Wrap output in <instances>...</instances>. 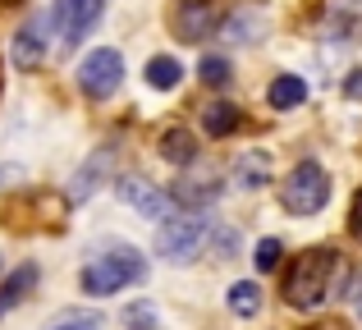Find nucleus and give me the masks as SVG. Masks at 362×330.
Wrapping results in <instances>:
<instances>
[{
  "label": "nucleus",
  "instance_id": "obj_1",
  "mask_svg": "<svg viewBox=\"0 0 362 330\" xmlns=\"http://www.w3.org/2000/svg\"><path fill=\"white\" fill-rule=\"evenodd\" d=\"M330 276H335V252L308 248L303 257H293L289 276H284V303L298 307V312H312L330 294Z\"/></svg>",
  "mask_w": 362,
  "mask_h": 330
},
{
  "label": "nucleus",
  "instance_id": "obj_2",
  "mask_svg": "<svg viewBox=\"0 0 362 330\" xmlns=\"http://www.w3.org/2000/svg\"><path fill=\"white\" fill-rule=\"evenodd\" d=\"M147 276V261L138 257V248H129V243H119V248H110V252H101V257H92L88 266H83V289L88 294H97V298H106V294H119L124 285H138V280Z\"/></svg>",
  "mask_w": 362,
  "mask_h": 330
},
{
  "label": "nucleus",
  "instance_id": "obj_3",
  "mask_svg": "<svg viewBox=\"0 0 362 330\" xmlns=\"http://www.w3.org/2000/svg\"><path fill=\"white\" fill-rule=\"evenodd\" d=\"M211 239V216L202 211H175L156 230V257L165 261H193Z\"/></svg>",
  "mask_w": 362,
  "mask_h": 330
},
{
  "label": "nucleus",
  "instance_id": "obj_4",
  "mask_svg": "<svg viewBox=\"0 0 362 330\" xmlns=\"http://www.w3.org/2000/svg\"><path fill=\"white\" fill-rule=\"evenodd\" d=\"M280 202L293 216H317L330 202V175L317 161H298L280 184Z\"/></svg>",
  "mask_w": 362,
  "mask_h": 330
},
{
  "label": "nucleus",
  "instance_id": "obj_5",
  "mask_svg": "<svg viewBox=\"0 0 362 330\" xmlns=\"http://www.w3.org/2000/svg\"><path fill=\"white\" fill-rule=\"evenodd\" d=\"M124 83V55L115 46H101V51H92L88 60L78 64V88L88 92V97H110V92H119Z\"/></svg>",
  "mask_w": 362,
  "mask_h": 330
},
{
  "label": "nucleus",
  "instance_id": "obj_6",
  "mask_svg": "<svg viewBox=\"0 0 362 330\" xmlns=\"http://www.w3.org/2000/svg\"><path fill=\"white\" fill-rule=\"evenodd\" d=\"M115 193L129 206H138L147 220H170V216H175V206H179L175 193H160V188H151L147 179H138V175H124L119 184H115Z\"/></svg>",
  "mask_w": 362,
  "mask_h": 330
},
{
  "label": "nucleus",
  "instance_id": "obj_7",
  "mask_svg": "<svg viewBox=\"0 0 362 330\" xmlns=\"http://www.w3.org/2000/svg\"><path fill=\"white\" fill-rule=\"evenodd\" d=\"M101 9H106V0H60V5H55V18H60V37H64V46H69V51L92 33V28H97Z\"/></svg>",
  "mask_w": 362,
  "mask_h": 330
},
{
  "label": "nucleus",
  "instance_id": "obj_8",
  "mask_svg": "<svg viewBox=\"0 0 362 330\" xmlns=\"http://www.w3.org/2000/svg\"><path fill=\"white\" fill-rule=\"evenodd\" d=\"M46 23L51 18L46 14H37V18H28L23 28L14 33V42H9V60H14V69H42V60H46Z\"/></svg>",
  "mask_w": 362,
  "mask_h": 330
},
{
  "label": "nucleus",
  "instance_id": "obj_9",
  "mask_svg": "<svg viewBox=\"0 0 362 330\" xmlns=\"http://www.w3.org/2000/svg\"><path fill=\"white\" fill-rule=\"evenodd\" d=\"M216 28H221V14H216L211 0H184V5L175 9L179 42H202V37H211Z\"/></svg>",
  "mask_w": 362,
  "mask_h": 330
},
{
  "label": "nucleus",
  "instance_id": "obj_10",
  "mask_svg": "<svg viewBox=\"0 0 362 330\" xmlns=\"http://www.w3.org/2000/svg\"><path fill=\"white\" fill-rule=\"evenodd\" d=\"M110 170H115V147H97V152H92L88 161L78 165V175H74V188H69V197L88 202V197L101 188V179H106Z\"/></svg>",
  "mask_w": 362,
  "mask_h": 330
},
{
  "label": "nucleus",
  "instance_id": "obj_11",
  "mask_svg": "<svg viewBox=\"0 0 362 330\" xmlns=\"http://www.w3.org/2000/svg\"><path fill=\"white\" fill-rule=\"evenodd\" d=\"M262 33H266V18H262V9H252V5H243V9H234V14L221 18V37H225V42H234V46L257 42Z\"/></svg>",
  "mask_w": 362,
  "mask_h": 330
},
{
  "label": "nucleus",
  "instance_id": "obj_12",
  "mask_svg": "<svg viewBox=\"0 0 362 330\" xmlns=\"http://www.w3.org/2000/svg\"><path fill=\"white\" fill-rule=\"evenodd\" d=\"M160 156H165L170 165H193L197 161V138L179 124L165 129V134H160Z\"/></svg>",
  "mask_w": 362,
  "mask_h": 330
},
{
  "label": "nucleus",
  "instance_id": "obj_13",
  "mask_svg": "<svg viewBox=\"0 0 362 330\" xmlns=\"http://www.w3.org/2000/svg\"><path fill=\"white\" fill-rule=\"evenodd\" d=\"M266 101H271L275 110H293V106L308 101V83H303L298 73H280V78L266 88Z\"/></svg>",
  "mask_w": 362,
  "mask_h": 330
},
{
  "label": "nucleus",
  "instance_id": "obj_14",
  "mask_svg": "<svg viewBox=\"0 0 362 330\" xmlns=\"http://www.w3.org/2000/svg\"><path fill=\"white\" fill-rule=\"evenodd\" d=\"M234 184L239 188H262V184H271V156H262V152H247L234 161Z\"/></svg>",
  "mask_w": 362,
  "mask_h": 330
},
{
  "label": "nucleus",
  "instance_id": "obj_15",
  "mask_svg": "<svg viewBox=\"0 0 362 330\" xmlns=\"http://www.w3.org/2000/svg\"><path fill=\"white\" fill-rule=\"evenodd\" d=\"M202 124H206L211 138H230L234 129L243 124V115H239V106H230V101H216V106L202 110Z\"/></svg>",
  "mask_w": 362,
  "mask_h": 330
},
{
  "label": "nucleus",
  "instance_id": "obj_16",
  "mask_svg": "<svg viewBox=\"0 0 362 330\" xmlns=\"http://www.w3.org/2000/svg\"><path fill=\"white\" fill-rule=\"evenodd\" d=\"M33 285H37V266L28 261V266H18L14 276L5 280V289H0V317H5L9 307H18V303H23V298H28V289H33Z\"/></svg>",
  "mask_w": 362,
  "mask_h": 330
},
{
  "label": "nucleus",
  "instance_id": "obj_17",
  "mask_svg": "<svg viewBox=\"0 0 362 330\" xmlns=\"http://www.w3.org/2000/svg\"><path fill=\"white\" fill-rule=\"evenodd\" d=\"M179 78H184L179 60H170V55H151V60H147V88L170 92V88H179Z\"/></svg>",
  "mask_w": 362,
  "mask_h": 330
},
{
  "label": "nucleus",
  "instance_id": "obj_18",
  "mask_svg": "<svg viewBox=\"0 0 362 330\" xmlns=\"http://www.w3.org/2000/svg\"><path fill=\"white\" fill-rule=\"evenodd\" d=\"M230 312L234 317H257L262 312V289H257L252 280H239V285L230 289Z\"/></svg>",
  "mask_w": 362,
  "mask_h": 330
},
{
  "label": "nucleus",
  "instance_id": "obj_19",
  "mask_svg": "<svg viewBox=\"0 0 362 330\" xmlns=\"http://www.w3.org/2000/svg\"><path fill=\"white\" fill-rule=\"evenodd\" d=\"M197 73H202L206 88H230V78H234V69H230V60H225V55H202Z\"/></svg>",
  "mask_w": 362,
  "mask_h": 330
},
{
  "label": "nucleus",
  "instance_id": "obj_20",
  "mask_svg": "<svg viewBox=\"0 0 362 330\" xmlns=\"http://www.w3.org/2000/svg\"><path fill=\"white\" fill-rule=\"evenodd\" d=\"M46 330H101V317L97 312H60Z\"/></svg>",
  "mask_w": 362,
  "mask_h": 330
},
{
  "label": "nucleus",
  "instance_id": "obj_21",
  "mask_svg": "<svg viewBox=\"0 0 362 330\" xmlns=\"http://www.w3.org/2000/svg\"><path fill=\"white\" fill-rule=\"evenodd\" d=\"M280 257H284L280 239H262V243H257V252H252L257 271H275V266H280Z\"/></svg>",
  "mask_w": 362,
  "mask_h": 330
},
{
  "label": "nucleus",
  "instance_id": "obj_22",
  "mask_svg": "<svg viewBox=\"0 0 362 330\" xmlns=\"http://www.w3.org/2000/svg\"><path fill=\"white\" fill-rule=\"evenodd\" d=\"M124 322H129L133 330H151L156 326V312H151V303H133L129 312H124Z\"/></svg>",
  "mask_w": 362,
  "mask_h": 330
},
{
  "label": "nucleus",
  "instance_id": "obj_23",
  "mask_svg": "<svg viewBox=\"0 0 362 330\" xmlns=\"http://www.w3.org/2000/svg\"><path fill=\"white\" fill-rule=\"evenodd\" d=\"M349 230H354V239H362V188L354 193V211H349Z\"/></svg>",
  "mask_w": 362,
  "mask_h": 330
},
{
  "label": "nucleus",
  "instance_id": "obj_24",
  "mask_svg": "<svg viewBox=\"0 0 362 330\" xmlns=\"http://www.w3.org/2000/svg\"><path fill=\"white\" fill-rule=\"evenodd\" d=\"M344 92H349V97H358V101H362V69H354V73L344 78Z\"/></svg>",
  "mask_w": 362,
  "mask_h": 330
},
{
  "label": "nucleus",
  "instance_id": "obj_25",
  "mask_svg": "<svg viewBox=\"0 0 362 330\" xmlns=\"http://www.w3.org/2000/svg\"><path fill=\"white\" fill-rule=\"evenodd\" d=\"M308 330H344L339 322H321V326H308Z\"/></svg>",
  "mask_w": 362,
  "mask_h": 330
},
{
  "label": "nucleus",
  "instance_id": "obj_26",
  "mask_svg": "<svg viewBox=\"0 0 362 330\" xmlns=\"http://www.w3.org/2000/svg\"><path fill=\"white\" fill-rule=\"evenodd\" d=\"M0 5H14V0H0Z\"/></svg>",
  "mask_w": 362,
  "mask_h": 330
},
{
  "label": "nucleus",
  "instance_id": "obj_27",
  "mask_svg": "<svg viewBox=\"0 0 362 330\" xmlns=\"http://www.w3.org/2000/svg\"><path fill=\"white\" fill-rule=\"evenodd\" d=\"M358 312H362V307H358Z\"/></svg>",
  "mask_w": 362,
  "mask_h": 330
}]
</instances>
